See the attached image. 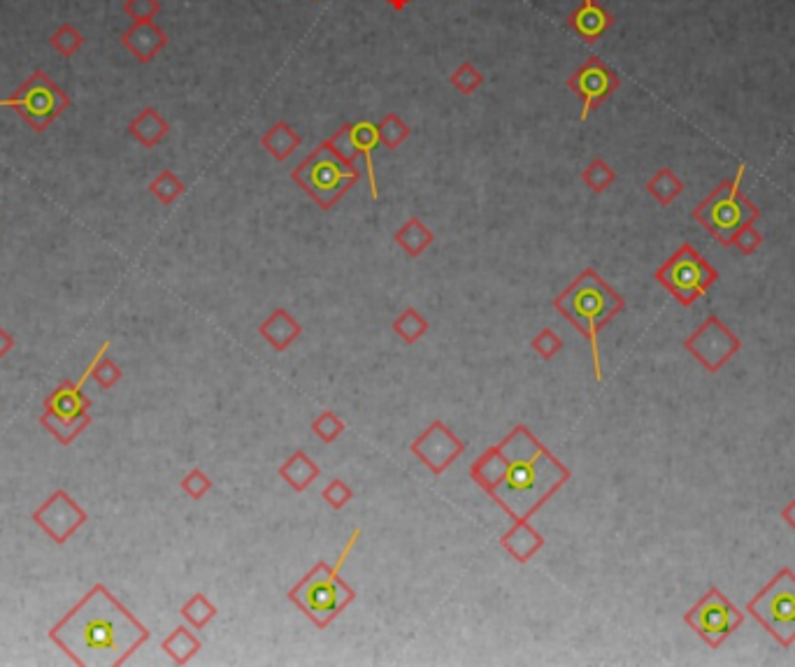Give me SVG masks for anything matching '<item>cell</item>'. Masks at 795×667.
Returning <instances> with one entry per match:
<instances>
[{"label": "cell", "instance_id": "obj_17", "mask_svg": "<svg viewBox=\"0 0 795 667\" xmlns=\"http://www.w3.org/2000/svg\"><path fill=\"white\" fill-rule=\"evenodd\" d=\"M352 142H353V149L359 156H363L365 161V173H368V186H370V196L372 200H380V189H377V174H375V161H372V154L375 149L380 147V130H377V124L372 121H356L352 124Z\"/></svg>", "mask_w": 795, "mask_h": 667}, {"label": "cell", "instance_id": "obj_36", "mask_svg": "<svg viewBox=\"0 0 795 667\" xmlns=\"http://www.w3.org/2000/svg\"><path fill=\"white\" fill-rule=\"evenodd\" d=\"M123 12H126V17L133 19V23L154 22L161 12V0H126Z\"/></svg>", "mask_w": 795, "mask_h": 667}, {"label": "cell", "instance_id": "obj_25", "mask_svg": "<svg viewBox=\"0 0 795 667\" xmlns=\"http://www.w3.org/2000/svg\"><path fill=\"white\" fill-rule=\"evenodd\" d=\"M40 423H42V426H45L47 431H49L51 435H54V438L63 444V447H67V444H73L75 440L82 435V431H85V428L91 426V416L89 419L67 421V419H61L58 414H54V412L45 410L42 412V416H40Z\"/></svg>", "mask_w": 795, "mask_h": 667}, {"label": "cell", "instance_id": "obj_33", "mask_svg": "<svg viewBox=\"0 0 795 667\" xmlns=\"http://www.w3.org/2000/svg\"><path fill=\"white\" fill-rule=\"evenodd\" d=\"M49 45L61 54V57H75L85 47V35L73 23H61L49 38Z\"/></svg>", "mask_w": 795, "mask_h": 667}, {"label": "cell", "instance_id": "obj_2", "mask_svg": "<svg viewBox=\"0 0 795 667\" xmlns=\"http://www.w3.org/2000/svg\"><path fill=\"white\" fill-rule=\"evenodd\" d=\"M49 639L75 665L119 667L149 639V628L105 583H95L51 626Z\"/></svg>", "mask_w": 795, "mask_h": 667}, {"label": "cell", "instance_id": "obj_35", "mask_svg": "<svg viewBox=\"0 0 795 667\" xmlns=\"http://www.w3.org/2000/svg\"><path fill=\"white\" fill-rule=\"evenodd\" d=\"M314 435L321 440L324 444H333L342 432H344V421L335 414V412L326 410L324 414H319L312 423Z\"/></svg>", "mask_w": 795, "mask_h": 667}, {"label": "cell", "instance_id": "obj_34", "mask_svg": "<svg viewBox=\"0 0 795 667\" xmlns=\"http://www.w3.org/2000/svg\"><path fill=\"white\" fill-rule=\"evenodd\" d=\"M107 349H110V342H103V347L98 349L94 359V379L98 381L101 388H112L121 379V368L114 360L105 359Z\"/></svg>", "mask_w": 795, "mask_h": 667}, {"label": "cell", "instance_id": "obj_14", "mask_svg": "<svg viewBox=\"0 0 795 667\" xmlns=\"http://www.w3.org/2000/svg\"><path fill=\"white\" fill-rule=\"evenodd\" d=\"M89 377H94V360H91V365L85 370V375L79 377L77 381H63V384H58V387L47 396L45 410L54 412V414H58L61 419L67 421L89 419L91 400L86 398L85 391H82Z\"/></svg>", "mask_w": 795, "mask_h": 667}, {"label": "cell", "instance_id": "obj_1", "mask_svg": "<svg viewBox=\"0 0 795 667\" xmlns=\"http://www.w3.org/2000/svg\"><path fill=\"white\" fill-rule=\"evenodd\" d=\"M570 476V470L526 426L512 428L470 466L472 482L512 521H531Z\"/></svg>", "mask_w": 795, "mask_h": 667}, {"label": "cell", "instance_id": "obj_31", "mask_svg": "<svg viewBox=\"0 0 795 667\" xmlns=\"http://www.w3.org/2000/svg\"><path fill=\"white\" fill-rule=\"evenodd\" d=\"M582 182L594 191V193H603V191L610 189L616 182V173L612 170L610 163L605 158H594L588 163L586 168L582 170Z\"/></svg>", "mask_w": 795, "mask_h": 667}, {"label": "cell", "instance_id": "obj_24", "mask_svg": "<svg viewBox=\"0 0 795 667\" xmlns=\"http://www.w3.org/2000/svg\"><path fill=\"white\" fill-rule=\"evenodd\" d=\"M161 649L168 654L174 665H186L202 649V642L189 626H177L168 637L163 639Z\"/></svg>", "mask_w": 795, "mask_h": 667}, {"label": "cell", "instance_id": "obj_30", "mask_svg": "<svg viewBox=\"0 0 795 667\" xmlns=\"http://www.w3.org/2000/svg\"><path fill=\"white\" fill-rule=\"evenodd\" d=\"M184 191H186L184 182H182L173 170H161V173L152 180V184H149V193H152L161 205H173Z\"/></svg>", "mask_w": 795, "mask_h": 667}, {"label": "cell", "instance_id": "obj_7", "mask_svg": "<svg viewBox=\"0 0 795 667\" xmlns=\"http://www.w3.org/2000/svg\"><path fill=\"white\" fill-rule=\"evenodd\" d=\"M0 107H10L26 121L29 129H33L35 133H45L70 107V95L42 67H38L14 93L0 101Z\"/></svg>", "mask_w": 795, "mask_h": 667}, {"label": "cell", "instance_id": "obj_29", "mask_svg": "<svg viewBox=\"0 0 795 667\" xmlns=\"http://www.w3.org/2000/svg\"><path fill=\"white\" fill-rule=\"evenodd\" d=\"M393 333H396L403 342L415 344L416 340H421V337L428 333V321L424 319L415 307H407L403 315L393 321Z\"/></svg>", "mask_w": 795, "mask_h": 667}, {"label": "cell", "instance_id": "obj_42", "mask_svg": "<svg viewBox=\"0 0 795 667\" xmlns=\"http://www.w3.org/2000/svg\"><path fill=\"white\" fill-rule=\"evenodd\" d=\"M393 12H405L409 5H412V0H384Z\"/></svg>", "mask_w": 795, "mask_h": 667}, {"label": "cell", "instance_id": "obj_41", "mask_svg": "<svg viewBox=\"0 0 795 667\" xmlns=\"http://www.w3.org/2000/svg\"><path fill=\"white\" fill-rule=\"evenodd\" d=\"M12 347H14V337L0 325V359H5L7 353L12 351Z\"/></svg>", "mask_w": 795, "mask_h": 667}, {"label": "cell", "instance_id": "obj_40", "mask_svg": "<svg viewBox=\"0 0 795 667\" xmlns=\"http://www.w3.org/2000/svg\"><path fill=\"white\" fill-rule=\"evenodd\" d=\"M761 242H763V236H761V233H758L756 226H754V224H746L745 228L739 230L737 236L733 237V245H737V249L742 253L756 252V249L761 247Z\"/></svg>", "mask_w": 795, "mask_h": 667}, {"label": "cell", "instance_id": "obj_5", "mask_svg": "<svg viewBox=\"0 0 795 667\" xmlns=\"http://www.w3.org/2000/svg\"><path fill=\"white\" fill-rule=\"evenodd\" d=\"M359 165L337 158L328 142H319L308 158L291 170V180L312 198L321 209H333L349 191L361 182Z\"/></svg>", "mask_w": 795, "mask_h": 667}, {"label": "cell", "instance_id": "obj_6", "mask_svg": "<svg viewBox=\"0 0 795 667\" xmlns=\"http://www.w3.org/2000/svg\"><path fill=\"white\" fill-rule=\"evenodd\" d=\"M745 177V165H739L737 174L730 182H721L710 196L693 209V217L717 237L721 245H733V237L746 224L761 217L758 208L742 193L739 184Z\"/></svg>", "mask_w": 795, "mask_h": 667}, {"label": "cell", "instance_id": "obj_28", "mask_svg": "<svg viewBox=\"0 0 795 667\" xmlns=\"http://www.w3.org/2000/svg\"><path fill=\"white\" fill-rule=\"evenodd\" d=\"M377 130H380V142L387 149H398L412 135V129L405 124V119L398 112L384 114V119L377 124Z\"/></svg>", "mask_w": 795, "mask_h": 667}, {"label": "cell", "instance_id": "obj_9", "mask_svg": "<svg viewBox=\"0 0 795 667\" xmlns=\"http://www.w3.org/2000/svg\"><path fill=\"white\" fill-rule=\"evenodd\" d=\"M656 280L661 281L674 298H679V303L691 305L695 298L707 291L711 281L717 280V272L711 270L707 261H702V256L693 247L683 245L656 270Z\"/></svg>", "mask_w": 795, "mask_h": 667}, {"label": "cell", "instance_id": "obj_27", "mask_svg": "<svg viewBox=\"0 0 795 667\" xmlns=\"http://www.w3.org/2000/svg\"><path fill=\"white\" fill-rule=\"evenodd\" d=\"M182 617L189 623L191 628H205L214 617H217V607L208 600L205 593H193L189 600L182 605Z\"/></svg>", "mask_w": 795, "mask_h": 667}, {"label": "cell", "instance_id": "obj_43", "mask_svg": "<svg viewBox=\"0 0 795 667\" xmlns=\"http://www.w3.org/2000/svg\"><path fill=\"white\" fill-rule=\"evenodd\" d=\"M784 519H786V521H789V523H791V526H793V528H795V500H793V502H791V507H789V510H786V511H784Z\"/></svg>", "mask_w": 795, "mask_h": 667}, {"label": "cell", "instance_id": "obj_44", "mask_svg": "<svg viewBox=\"0 0 795 667\" xmlns=\"http://www.w3.org/2000/svg\"><path fill=\"white\" fill-rule=\"evenodd\" d=\"M309 3H317V0H309Z\"/></svg>", "mask_w": 795, "mask_h": 667}, {"label": "cell", "instance_id": "obj_4", "mask_svg": "<svg viewBox=\"0 0 795 667\" xmlns=\"http://www.w3.org/2000/svg\"><path fill=\"white\" fill-rule=\"evenodd\" d=\"M361 538V528H353L352 538L347 539L342 554L337 556L335 565H328L326 561H319L312 570L305 574L300 582L293 586L286 598L303 611L305 617L317 626V628H328L342 611L347 609L356 600V591L342 579V567L347 563L349 554L356 547Z\"/></svg>", "mask_w": 795, "mask_h": 667}, {"label": "cell", "instance_id": "obj_13", "mask_svg": "<svg viewBox=\"0 0 795 667\" xmlns=\"http://www.w3.org/2000/svg\"><path fill=\"white\" fill-rule=\"evenodd\" d=\"M412 454L433 472L442 475L459 456H463L465 442L449 431L444 421H433L426 431L412 442Z\"/></svg>", "mask_w": 795, "mask_h": 667}, {"label": "cell", "instance_id": "obj_8", "mask_svg": "<svg viewBox=\"0 0 795 667\" xmlns=\"http://www.w3.org/2000/svg\"><path fill=\"white\" fill-rule=\"evenodd\" d=\"M749 611L767 630L789 646L795 639V577L791 570H782L767 589L749 602Z\"/></svg>", "mask_w": 795, "mask_h": 667}, {"label": "cell", "instance_id": "obj_32", "mask_svg": "<svg viewBox=\"0 0 795 667\" xmlns=\"http://www.w3.org/2000/svg\"><path fill=\"white\" fill-rule=\"evenodd\" d=\"M449 84L454 86L459 93L472 95L475 91H479L484 86V73L475 66V63L463 61L459 67H456L454 73L449 75Z\"/></svg>", "mask_w": 795, "mask_h": 667}, {"label": "cell", "instance_id": "obj_39", "mask_svg": "<svg viewBox=\"0 0 795 667\" xmlns=\"http://www.w3.org/2000/svg\"><path fill=\"white\" fill-rule=\"evenodd\" d=\"M321 498H324L333 510H342L347 502H352L353 491L347 486V484L342 482V479H333V482L321 491Z\"/></svg>", "mask_w": 795, "mask_h": 667}, {"label": "cell", "instance_id": "obj_18", "mask_svg": "<svg viewBox=\"0 0 795 667\" xmlns=\"http://www.w3.org/2000/svg\"><path fill=\"white\" fill-rule=\"evenodd\" d=\"M500 547L516 563H528L544 547V538L531 526V521H514V526L500 538Z\"/></svg>", "mask_w": 795, "mask_h": 667}, {"label": "cell", "instance_id": "obj_11", "mask_svg": "<svg viewBox=\"0 0 795 667\" xmlns=\"http://www.w3.org/2000/svg\"><path fill=\"white\" fill-rule=\"evenodd\" d=\"M686 621L711 646H719L721 639H726L737 628V623L742 621V614L717 589H711L710 595H705V600L698 602V607H693L686 614Z\"/></svg>", "mask_w": 795, "mask_h": 667}, {"label": "cell", "instance_id": "obj_26", "mask_svg": "<svg viewBox=\"0 0 795 667\" xmlns=\"http://www.w3.org/2000/svg\"><path fill=\"white\" fill-rule=\"evenodd\" d=\"M682 189H683L682 180H679L677 174H674L670 168H661L649 182H647V191H649L651 196L661 202V205H670V202L682 193Z\"/></svg>", "mask_w": 795, "mask_h": 667}, {"label": "cell", "instance_id": "obj_37", "mask_svg": "<svg viewBox=\"0 0 795 667\" xmlns=\"http://www.w3.org/2000/svg\"><path fill=\"white\" fill-rule=\"evenodd\" d=\"M210 488H212V482H210V476L205 475L201 467H193V470L182 479V491H184L191 500H202L210 494Z\"/></svg>", "mask_w": 795, "mask_h": 667}, {"label": "cell", "instance_id": "obj_16", "mask_svg": "<svg viewBox=\"0 0 795 667\" xmlns=\"http://www.w3.org/2000/svg\"><path fill=\"white\" fill-rule=\"evenodd\" d=\"M614 26V14L600 5L598 0H582L577 10L570 12L567 29L586 45H595Z\"/></svg>", "mask_w": 795, "mask_h": 667}, {"label": "cell", "instance_id": "obj_10", "mask_svg": "<svg viewBox=\"0 0 795 667\" xmlns=\"http://www.w3.org/2000/svg\"><path fill=\"white\" fill-rule=\"evenodd\" d=\"M566 84L582 101L579 121H586L595 107L603 105L612 93H616V89L621 86V79L603 58L591 57L567 77Z\"/></svg>", "mask_w": 795, "mask_h": 667}, {"label": "cell", "instance_id": "obj_22", "mask_svg": "<svg viewBox=\"0 0 795 667\" xmlns=\"http://www.w3.org/2000/svg\"><path fill=\"white\" fill-rule=\"evenodd\" d=\"M319 475L321 467L305 451H296L284 460V466H280V476L298 494H303L305 488L312 486V482Z\"/></svg>", "mask_w": 795, "mask_h": 667}, {"label": "cell", "instance_id": "obj_12", "mask_svg": "<svg viewBox=\"0 0 795 667\" xmlns=\"http://www.w3.org/2000/svg\"><path fill=\"white\" fill-rule=\"evenodd\" d=\"M86 511L75 502L70 495L58 488L33 511V521L38 523L57 544H66L86 523Z\"/></svg>", "mask_w": 795, "mask_h": 667}, {"label": "cell", "instance_id": "obj_19", "mask_svg": "<svg viewBox=\"0 0 795 667\" xmlns=\"http://www.w3.org/2000/svg\"><path fill=\"white\" fill-rule=\"evenodd\" d=\"M258 333H261V337H264L270 347L281 353L300 337L303 325L298 324L286 309H275L264 324L258 325Z\"/></svg>", "mask_w": 795, "mask_h": 667}, {"label": "cell", "instance_id": "obj_3", "mask_svg": "<svg viewBox=\"0 0 795 667\" xmlns=\"http://www.w3.org/2000/svg\"><path fill=\"white\" fill-rule=\"evenodd\" d=\"M554 307L566 316L591 344L595 379L603 381L598 333L623 309V298L607 284L594 268L579 272V277L554 300Z\"/></svg>", "mask_w": 795, "mask_h": 667}, {"label": "cell", "instance_id": "obj_38", "mask_svg": "<svg viewBox=\"0 0 795 667\" xmlns=\"http://www.w3.org/2000/svg\"><path fill=\"white\" fill-rule=\"evenodd\" d=\"M531 347L540 353V359L551 360L556 353L563 349V340H560L558 333L556 331H551V328H544V331H540L538 335L532 337Z\"/></svg>", "mask_w": 795, "mask_h": 667}, {"label": "cell", "instance_id": "obj_23", "mask_svg": "<svg viewBox=\"0 0 795 667\" xmlns=\"http://www.w3.org/2000/svg\"><path fill=\"white\" fill-rule=\"evenodd\" d=\"M393 240L409 258H419L435 242V236L421 219H409L393 233Z\"/></svg>", "mask_w": 795, "mask_h": 667}, {"label": "cell", "instance_id": "obj_21", "mask_svg": "<svg viewBox=\"0 0 795 667\" xmlns=\"http://www.w3.org/2000/svg\"><path fill=\"white\" fill-rule=\"evenodd\" d=\"M300 142H303V138L298 135V130L291 124H286V121H275V124L261 135V147L275 161H286L291 154H296L300 149Z\"/></svg>", "mask_w": 795, "mask_h": 667}, {"label": "cell", "instance_id": "obj_20", "mask_svg": "<svg viewBox=\"0 0 795 667\" xmlns=\"http://www.w3.org/2000/svg\"><path fill=\"white\" fill-rule=\"evenodd\" d=\"M129 133L130 138L140 142L142 147L152 149V147L161 145V142L168 138L170 124L163 119V114L158 112V110H154V107H145V110H140V112L130 119Z\"/></svg>", "mask_w": 795, "mask_h": 667}, {"label": "cell", "instance_id": "obj_15", "mask_svg": "<svg viewBox=\"0 0 795 667\" xmlns=\"http://www.w3.org/2000/svg\"><path fill=\"white\" fill-rule=\"evenodd\" d=\"M168 33L156 22L130 23L129 29L121 33V47L142 66L152 63L168 47Z\"/></svg>", "mask_w": 795, "mask_h": 667}]
</instances>
